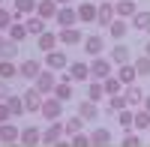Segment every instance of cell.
<instances>
[{"instance_id": "7bdbcfd3", "label": "cell", "mask_w": 150, "mask_h": 147, "mask_svg": "<svg viewBox=\"0 0 150 147\" xmlns=\"http://www.w3.org/2000/svg\"><path fill=\"white\" fill-rule=\"evenodd\" d=\"M12 90H9V81H3L0 78V102H6V96H9Z\"/></svg>"}, {"instance_id": "4fadbf2b", "label": "cell", "mask_w": 150, "mask_h": 147, "mask_svg": "<svg viewBox=\"0 0 150 147\" xmlns=\"http://www.w3.org/2000/svg\"><path fill=\"white\" fill-rule=\"evenodd\" d=\"M117 18V9H114V0H102L99 3V15H96V24H102V27H108L111 21Z\"/></svg>"}, {"instance_id": "8992f818", "label": "cell", "mask_w": 150, "mask_h": 147, "mask_svg": "<svg viewBox=\"0 0 150 147\" xmlns=\"http://www.w3.org/2000/svg\"><path fill=\"white\" fill-rule=\"evenodd\" d=\"M54 24H60V27H75V24H81L78 21V9H75V6H60L57 9V18H54Z\"/></svg>"}, {"instance_id": "30bf717a", "label": "cell", "mask_w": 150, "mask_h": 147, "mask_svg": "<svg viewBox=\"0 0 150 147\" xmlns=\"http://www.w3.org/2000/svg\"><path fill=\"white\" fill-rule=\"evenodd\" d=\"M21 96H24V105H27V114H39V108H42V99H45V96L36 90V87H27Z\"/></svg>"}, {"instance_id": "ac0fdd59", "label": "cell", "mask_w": 150, "mask_h": 147, "mask_svg": "<svg viewBox=\"0 0 150 147\" xmlns=\"http://www.w3.org/2000/svg\"><path fill=\"white\" fill-rule=\"evenodd\" d=\"M123 96H126V102H129V108H141L144 105V90L138 87V84H129V87H123Z\"/></svg>"}, {"instance_id": "f6af8a7d", "label": "cell", "mask_w": 150, "mask_h": 147, "mask_svg": "<svg viewBox=\"0 0 150 147\" xmlns=\"http://www.w3.org/2000/svg\"><path fill=\"white\" fill-rule=\"evenodd\" d=\"M144 108H147V111H150V93L144 96Z\"/></svg>"}, {"instance_id": "f1b7e54d", "label": "cell", "mask_w": 150, "mask_h": 147, "mask_svg": "<svg viewBox=\"0 0 150 147\" xmlns=\"http://www.w3.org/2000/svg\"><path fill=\"white\" fill-rule=\"evenodd\" d=\"M24 24H27L30 36H39V33H45V18H39L36 12H33V15H27V18H24Z\"/></svg>"}, {"instance_id": "e0dca14e", "label": "cell", "mask_w": 150, "mask_h": 147, "mask_svg": "<svg viewBox=\"0 0 150 147\" xmlns=\"http://www.w3.org/2000/svg\"><path fill=\"white\" fill-rule=\"evenodd\" d=\"M45 66H48V69H54V72H57V69H66V66H69L66 51H60V48L48 51V54H45Z\"/></svg>"}, {"instance_id": "ba28073f", "label": "cell", "mask_w": 150, "mask_h": 147, "mask_svg": "<svg viewBox=\"0 0 150 147\" xmlns=\"http://www.w3.org/2000/svg\"><path fill=\"white\" fill-rule=\"evenodd\" d=\"M66 75L72 81H90V63H84V60H72L66 66Z\"/></svg>"}, {"instance_id": "9c48e42d", "label": "cell", "mask_w": 150, "mask_h": 147, "mask_svg": "<svg viewBox=\"0 0 150 147\" xmlns=\"http://www.w3.org/2000/svg\"><path fill=\"white\" fill-rule=\"evenodd\" d=\"M57 36H60V45H81L84 42V33L78 30V24H75V27H60L57 30Z\"/></svg>"}, {"instance_id": "74e56055", "label": "cell", "mask_w": 150, "mask_h": 147, "mask_svg": "<svg viewBox=\"0 0 150 147\" xmlns=\"http://www.w3.org/2000/svg\"><path fill=\"white\" fill-rule=\"evenodd\" d=\"M15 54H18V42H12V39L0 48V60H15Z\"/></svg>"}, {"instance_id": "2e32d148", "label": "cell", "mask_w": 150, "mask_h": 147, "mask_svg": "<svg viewBox=\"0 0 150 147\" xmlns=\"http://www.w3.org/2000/svg\"><path fill=\"white\" fill-rule=\"evenodd\" d=\"M57 9H60L57 0H39V3H36V15L45 18V21H54L57 18Z\"/></svg>"}, {"instance_id": "8fae6325", "label": "cell", "mask_w": 150, "mask_h": 147, "mask_svg": "<svg viewBox=\"0 0 150 147\" xmlns=\"http://www.w3.org/2000/svg\"><path fill=\"white\" fill-rule=\"evenodd\" d=\"M18 144H21V147H39V144H42V129H39V126H24Z\"/></svg>"}, {"instance_id": "b9f144b4", "label": "cell", "mask_w": 150, "mask_h": 147, "mask_svg": "<svg viewBox=\"0 0 150 147\" xmlns=\"http://www.w3.org/2000/svg\"><path fill=\"white\" fill-rule=\"evenodd\" d=\"M9 117H12L9 105H6V102H0V123H9Z\"/></svg>"}, {"instance_id": "bcb514c9", "label": "cell", "mask_w": 150, "mask_h": 147, "mask_svg": "<svg viewBox=\"0 0 150 147\" xmlns=\"http://www.w3.org/2000/svg\"><path fill=\"white\" fill-rule=\"evenodd\" d=\"M144 54H147V57H150V39H147V45H144Z\"/></svg>"}, {"instance_id": "8d00e7d4", "label": "cell", "mask_w": 150, "mask_h": 147, "mask_svg": "<svg viewBox=\"0 0 150 147\" xmlns=\"http://www.w3.org/2000/svg\"><path fill=\"white\" fill-rule=\"evenodd\" d=\"M15 9H6V6H0V30H9V24L15 21Z\"/></svg>"}, {"instance_id": "d6986e66", "label": "cell", "mask_w": 150, "mask_h": 147, "mask_svg": "<svg viewBox=\"0 0 150 147\" xmlns=\"http://www.w3.org/2000/svg\"><path fill=\"white\" fill-rule=\"evenodd\" d=\"M129 27L132 30H141V33H150V9H138L129 18Z\"/></svg>"}, {"instance_id": "d590c367", "label": "cell", "mask_w": 150, "mask_h": 147, "mask_svg": "<svg viewBox=\"0 0 150 147\" xmlns=\"http://www.w3.org/2000/svg\"><path fill=\"white\" fill-rule=\"evenodd\" d=\"M105 96V87H102V81H87V99H93V102H99Z\"/></svg>"}, {"instance_id": "d4e9b609", "label": "cell", "mask_w": 150, "mask_h": 147, "mask_svg": "<svg viewBox=\"0 0 150 147\" xmlns=\"http://www.w3.org/2000/svg\"><path fill=\"white\" fill-rule=\"evenodd\" d=\"M117 126L123 132H132L135 129V108H123V111H117Z\"/></svg>"}, {"instance_id": "60d3db41", "label": "cell", "mask_w": 150, "mask_h": 147, "mask_svg": "<svg viewBox=\"0 0 150 147\" xmlns=\"http://www.w3.org/2000/svg\"><path fill=\"white\" fill-rule=\"evenodd\" d=\"M72 147H90V135H84V132H75V135H69Z\"/></svg>"}, {"instance_id": "f35d334b", "label": "cell", "mask_w": 150, "mask_h": 147, "mask_svg": "<svg viewBox=\"0 0 150 147\" xmlns=\"http://www.w3.org/2000/svg\"><path fill=\"white\" fill-rule=\"evenodd\" d=\"M135 69H138V78L150 75V57H147V54H141L138 60H135Z\"/></svg>"}, {"instance_id": "e575fe53", "label": "cell", "mask_w": 150, "mask_h": 147, "mask_svg": "<svg viewBox=\"0 0 150 147\" xmlns=\"http://www.w3.org/2000/svg\"><path fill=\"white\" fill-rule=\"evenodd\" d=\"M135 129H138V132H150V111L144 105L135 111Z\"/></svg>"}, {"instance_id": "ab89813d", "label": "cell", "mask_w": 150, "mask_h": 147, "mask_svg": "<svg viewBox=\"0 0 150 147\" xmlns=\"http://www.w3.org/2000/svg\"><path fill=\"white\" fill-rule=\"evenodd\" d=\"M144 141H141V132L138 135H135V132H126V135H123V141H120V147H141Z\"/></svg>"}, {"instance_id": "277c9868", "label": "cell", "mask_w": 150, "mask_h": 147, "mask_svg": "<svg viewBox=\"0 0 150 147\" xmlns=\"http://www.w3.org/2000/svg\"><path fill=\"white\" fill-rule=\"evenodd\" d=\"M42 69H45V66L39 63V60L27 57V60H21V63H18V78H24V81H36Z\"/></svg>"}, {"instance_id": "7402d4cb", "label": "cell", "mask_w": 150, "mask_h": 147, "mask_svg": "<svg viewBox=\"0 0 150 147\" xmlns=\"http://www.w3.org/2000/svg\"><path fill=\"white\" fill-rule=\"evenodd\" d=\"M18 141H21L18 126H12V123H0V144H18Z\"/></svg>"}, {"instance_id": "3957f363", "label": "cell", "mask_w": 150, "mask_h": 147, "mask_svg": "<svg viewBox=\"0 0 150 147\" xmlns=\"http://www.w3.org/2000/svg\"><path fill=\"white\" fill-rule=\"evenodd\" d=\"M33 87L39 90L42 96H51V93H54V87H57V75H54V69H48V66H45V69L39 72V78L33 81Z\"/></svg>"}, {"instance_id": "5b68a950", "label": "cell", "mask_w": 150, "mask_h": 147, "mask_svg": "<svg viewBox=\"0 0 150 147\" xmlns=\"http://www.w3.org/2000/svg\"><path fill=\"white\" fill-rule=\"evenodd\" d=\"M60 138H69L66 129H63V120H51V123L42 129V144H57Z\"/></svg>"}, {"instance_id": "6da1fadb", "label": "cell", "mask_w": 150, "mask_h": 147, "mask_svg": "<svg viewBox=\"0 0 150 147\" xmlns=\"http://www.w3.org/2000/svg\"><path fill=\"white\" fill-rule=\"evenodd\" d=\"M111 72H114L111 57H90V78L93 81H105Z\"/></svg>"}, {"instance_id": "ee69618b", "label": "cell", "mask_w": 150, "mask_h": 147, "mask_svg": "<svg viewBox=\"0 0 150 147\" xmlns=\"http://www.w3.org/2000/svg\"><path fill=\"white\" fill-rule=\"evenodd\" d=\"M6 42H9V36H6V33H3V30H0V48H3V45H6Z\"/></svg>"}, {"instance_id": "5bb4252c", "label": "cell", "mask_w": 150, "mask_h": 147, "mask_svg": "<svg viewBox=\"0 0 150 147\" xmlns=\"http://www.w3.org/2000/svg\"><path fill=\"white\" fill-rule=\"evenodd\" d=\"M6 36H9L12 42H18V45L27 39L30 30H27V24H24V18H15V21H12V24H9V30H6Z\"/></svg>"}, {"instance_id": "52a82bcc", "label": "cell", "mask_w": 150, "mask_h": 147, "mask_svg": "<svg viewBox=\"0 0 150 147\" xmlns=\"http://www.w3.org/2000/svg\"><path fill=\"white\" fill-rule=\"evenodd\" d=\"M81 48H84L87 57H99V54H102V48H105V39H102L99 33H90V36H84Z\"/></svg>"}, {"instance_id": "c3c4849f", "label": "cell", "mask_w": 150, "mask_h": 147, "mask_svg": "<svg viewBox=\"0 0 150 147\" xmlns=\"http://www.w3.org/2000/svg\"><path fill=\"white\" fill-rule=\"evenodd\" d=\"M0 3H3V0H0Z\"/></svg>"}, {"instance_id": "603a6c76", "label": "cell", "mask_w": 150, "mask_h": 147, "mask_svg": "<svg viewBox=\"0 0 150 147\" xmlns=\"http://www.w3.org/2000/svg\"><path fill=\"white\" fill-rule=\"evenodd\" d=\"M114 75H117V78L129 87V84H135V78H138V69H135V63H120Z\"/></svg>"}, {"instance_id": "484cf974", "label": "cell", "mask_w": 150, "mask_h": 147, "mask_svg": "<svg viewBox=\"0 0 150 147\" xmlns=\"http://www.w3.org/2000/svg\"><path fill=\"white\" fill-rule=\"evenodd\" d=\"M126 33H129V21L126 18H114L108 24V36H111V39H123Z\"/></svg>"}, {"instance_id": "f546056e", "label": "cell", "mask_w": 150, "mask_h": 147, "mask_svg": "<svg viewBox=\"0 0 150 147\" xmlns=\"http://www.w3.org/2000/svg\"><path fill=\"white\" fill-rule=\"evenodd\" d=\"M36 3H39V0H12V9H15L18 15L27 18V15H33V12H36Z\"/></svg>"}, {"instance_id": "1f68e13d", "label": "cell", "mask_w": 150, "mask_h": 147, "mask_svg": "<svg viewBox=\"0 0 150 147\" xmlns=\"http://www.w3.org/2000/svg\"><path fill=\"white\" fill-rule=\"evenodd\" d=\"M111 144V132L108 129H93L90 132V147H108Z\"/></svg>"}, {"instance_id": "836d02e7", "label": "cell", "mask_w": 150, "mask_h": 147, "mask_svg": "<svg viewBox=\"0 0 150 147\" xmlns=\"http://www.w3.org/2000/svg\"><path fill=\"white\" fill-rule=\"evenodd\" d=\"M108 57H111V63H117V66L120 63H129V48L126 45H111V54Z\"/></svg>"}, {"instance_id": "4316f807", "label": "cell", "mask_w": 150, "mask_h": 147, "mask_svg": "<svg viewBox=\"0 0 150 147\" xmlns=\"http://www.w3.org/2000/svg\"><path fill=\"white\" fill-rule=\"evenodd\" d=\"M114 9H117V18H132L135 12H138V6H135V0H114Z\"/></svg>"}, {"instance_id": "4dcf8cb0", "label": "cell", "mask_w": 150, "mask_h": 147, "mask_svg": "<svg viewBox=\"0 0 150 147\" xmlns=\"http://www.w3.org/2000/svg\"><path fill=\"white\" fill-rule=\"evenodd\" d=\"M0 78H3V81L18 78V63H15V60H0Z\"/></svg>"}, {"instance_id": "d6a6232c", "label": "cell", "mask_w": 150, "mask_h": 147, "mask_svg": "<svg viewBox=\"0 0 150 147\" xmlns=\"http://www.w3.org/2000/svg\"><path fill=\"white\" fill-rule=\"evenodd\" d=\"M84 123H87V120H84L81 114H75V117H66V120H63V129H66V135H75V132L84 129Z\"/></svg>"}, {"instance_id": "9a60e30c", "label": "cell", "mask_w": 150, "mask_h": 147, "mask_svg": "<svg viewBox=\"0 0 150 147\" xmlns=\"http://www.w3.org/2000/svg\"><path fill=\"white\" fill-rule=\"evenodd\" d=\"M75 9H78V21H81V24H93V21H96V15H99V6H96V3H90V0L78 3Z\"/></svg>"}, {"instance_id": "44dd1931", "label": "cell", "mask_w": 150, "mask_h": 147, "mask_svg": "<svg viewBox=\"0 0 150 147\" xmlns=\"http://www.w3.org/2000/svg\"><path fill=\"white\" fill-rule=\"evenodd\" d=\"M78 114L90 123V120H99L102 117V111H99V102H93V99H84L81 105H78Z\"/></svg>"}, {"instance_id": "7a4b0ae2", "label": "cell", "mask_w": 150, "mask_h": 147, "mask_svg": "<svg viewBox=\"0 0 150 147\" xmlns=\"http://www.w3.org/2000/svg\"><path fill=\"white\" fill-rule=\"evenodd\" d=\"M39 114L51 123V120H60L63 117V102L57 99V96H45L42 99V108H39Z\"/></svg>"}, {"instance_id": "7c38bea8", "label": "cell", "mask_w": 150, "mask_h": 147, "mask_svg": "<svg viewBox=\"0 0 150 147\" xmlns=\"http://www.w3.org/2000/svg\"><path fill=\"white\" fill-rule=\"evenodd\" d=\"M72 93H75V90H72V78L63 72V75L57 78V87H54V93H51V96H57L60 102H69V99H72Z\"/></svg>"}, {"instance_id": "cb8c5ba5", "label": "cell", "mask_w": 150, "mask_h": 147, "mask_svg": "<svg viewBox=\"0 0 150 147\" xmlns=\"http://www.w3.org/2000/svg\"><path fill=\"white\" fill-rule=\"evenodd\" d=\"M6 105H9L12 117H21V114H27V105H24V96H21V93H9V96H6Z\"/></svg>"}, {"instance_id": "83f0119b", "label": "cell", "mask_w": 150, "mask_h": 147, "mask_svg": "<svg viewBox=\"0 0 150 147\" xmlns=\"http://www.w3.org/2000/svg\"><path fill=\"white\" fill-rule=\"evenodd\" d=\"M102 87H105V96H117V93H123V87H126V84H123L117 75H108V78L102 81Z\"/></svg>"}, {"instance_id": "ffe728a7", "label": "cell", "mask_w": 150, "mask_h": 147, "mask_svg": "<svg viewBox=\"0 0 150 147\" xmlns=\"http://www.w3.org/2000/svg\"><path fill=\"white\" fill-rule=\"evenodd\" d=\"M36 45L42 48V54H48V51H54V48L60 45V36H57V33H51V30H45V33L36 36Z\"/></svg>"}, {"instance_id": "7dc6e473", "label": "cell", "mask_w": 150, "mask_h": 147, "mask_svg": "<svg viewBox=\"0 0 150 147\" xmlns=\"http://www.w3.org/2000/svg\"><path fill=\"white\" fill-rule=\"evenodd\" d=\"M57 3H60V6H66V3H69V0H57Z\"/></svg>"}]
</instances>
